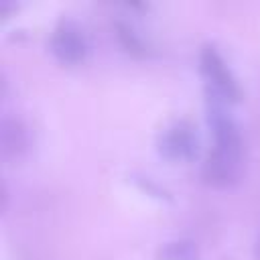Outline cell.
Returning <instances> with one entry per match:
<instances>
[{
	"mask_svg": "<svg viewBox=\"0 0 260 260\" xmlns=\"http://www.w3.org/2000/svg\"><path fill=\"white\" fill-rule=\"evenodd\" d=\"M207 122L215 142L203 162L201 177L211 187H232L242 175V136L223 100L207 95Z\"/></svg>",
	"mask_w": 260,
	"mask_h": 260,
	"instance_id": "6da1fadb",
	"label": "cell"
},
{
	"mask_svg": "<svg viewBox=\"0 0 260 260\" xmlns=\"http://www.w3.org/2000/svg\"><path fill=\"white\" fill-rule=\"evenodd\" d=\"M199 65H201V73H203L205 79H207V89H205V93L217 95V98L223 100L225 104L240 100L238 81H236V77L232 75V71L228 69L225 61L221 59V55L217 53V49H215L213 45H203V47H201Z\"/></svg>",
	"mask_w": 260,
	"mask_h": 260,
	"instance_id": "7a4b0ae2",
	"label": "cell"
},
{
	"mask_svg": "<svg viewBox=\"0 0 260 260\" xmlns=\"http://www.w3.org/2000/svg\"><path fill=\"white\" fill-rule=\"evenodd\" d=\"M158 152L169 160H191L197 154V134L187 120L173 122L158 136Z\"/></svg>",
	"mask_w": 260,
	"mask_h": 260,
	"instance_id": "3957f363",
	"label": "cell"
},
{
	"mask_svg": "<svg viewBox=\"0 0 260 260\" xmlns=\"http://www.w3.org/2000/svg\"><path fill=\"white\" fill-rule=\"evenodd\" d=\"M49 49L65 65L81 63L87 55V43H85L81 30L69 20H63L53 30V35L49 39Z\"/></svg>",
	"mask_w": 260,
	"mask_h": 260,
	"instance_id": "277c9868",
	"label": "cell"
},
{
	"mask_svg": "<svg viewBox=\"0 0 260 260\" xmlns=\"http://www.w3.org/2000/svg\"><path fill=\"white\" fill-rule=\"evenodd\" d=\"M28 144V134L26 128L20 120L14 118H6L2 120L0 126V148H2V156L4 158H18Z\"/></svg>",
	"mask_w": 260,
	"mask_h": 260,
	"instance_id": "5b68a950",
	"label": "cell"
},
{
	"mask_svg": "<svg viewBox=\"0 0 260 260\" xmlns=\"http://www.w3.org/2000/svg\"><path fill=\"white\" fill-rule=\"evenodd\" d=\"M162 260H199L197 256V248L193 242L189 240H177V242H169L162 252H160Z\"/></svg>",
	"mask_w": 260,
	"mask_h": 260,
	"instance_id": "8992f818",
	"label": "cell"
},
{
	"mask_svg": "<svg viewBox=\"0 0 260 260\" xmlns=\"http://www.w3.org/2000/svg\"><path fill=\"white\" fill-rule=\"evenodd\" d=\"M116 30H118V39L122 41V45H124V49H126L128 53H132V55H142V53H144L142 41L136 37V32H134L128 24L116 22Z\"/></svg>",
	"mask_w": 260,
	"mask_h": 260,
	"instance_id": "52a82bcc",
	"label": "cell"
},
{
	"mask_svg": "<svg viewBox=\"0 0 260 260\" xmlns=\"http://www.w3.org/2000/svg\"><path fill=\"white\" fill-rule=\"evenodd\" d=\"M256 260H260V238H258V244H256Z\"/></svg>",
	"mask_w": 260,
	"mask_h": 260,
	"instance_id": "ba28073f",
	"label": "cell"
}]
</instances>
